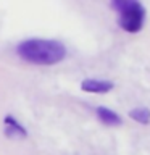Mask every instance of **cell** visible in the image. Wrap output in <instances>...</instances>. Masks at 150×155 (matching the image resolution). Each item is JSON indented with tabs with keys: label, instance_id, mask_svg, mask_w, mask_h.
I'll use <instances>...</instances> for the list:
<instances>
[{
	"label": "cell",
	"instance_id": "6",
	"mask_svg": "<svg viewBox=\"0 0 150 155\" xmlns=\"http://www.w3.org/2000/svg\"><path fill=\"white\" fill-rule=\"evenodd\" d=\"M129 116L134 121H137V123L147 124L148 121H150V110L148 108H144V107H139V108H134L132 111H131Z\"/></svg>",
	"mask_w": 150,
	"mask_h": 155
},
{
	"label": "cell",
	"instance_id": "2",
	"mask_svg": "<svg viewBox=\"0 0 150 155\" xmlns=\"http://www.w3.org/2000/svg\"><path fill=\"white\" fill-rule=\"evenodd\" d=\"M118 13H119L118 23L126 32H139L142 29L145 19V10L139 0L131 2L124 8H121Z\"/></svg>",
	"mask_w": 150,
	"mask_h": 155
},
{
	"label": "cell",
	"instance_id": "5",
	"mask_svg": "<svg viewBox=\"0 0 150 155\" xmlns=\"http://www.w3.org/2000/svg\"><path fill=\"white\" fill-rule=\"evenodd\" d=\"M5 124H7V129H5L7 136H15V137H26L28 136L26 129H24L18 121H15L11 116H7V118H5Z\"/></svg>",
	"mask_w": 150,
	"mask_h": 155
},
{
	"label": "cell",
	"instance_id": "4",
	"mask_svg": "<svg viewBox=\"0 0 150 155\" xmlns=\"http://www.w3.org/2000/svg\"><path fill=\"white\" fill-rule=\"evenodd\" d=\"M97 115H99V118H100L102 123H105L108 126H118V124H121L119 115H116L113 110L106 108V107H99V108H97Z\"/></svg>",
	"mask_w": 150,
	"mask_h": 155
},
{
	"label": "cell",
	"instance_id": "3",
	"mask_svg": "<svg viewBox=\"0 0 150 155\" xmlns=\"http://www.w3.org/2000/svg\"><path fill=\"white\" fill-rule=\"evenodd\" d=\"M81 89L92 94H105L113 89V82L105 79H84L81 84Z\"/></svg>",
	"mask_w": 150,
	"mask_h": 155
},
{
	"label": "cell",
	"instance_id": "1",
	"mask_svg": "<svg viewBox=\"0 0 150 155\" xmlns=\"http://www.w3.org/2000/svg\"><path fill=\"white\" fill-rule=\"evenodd\" d=\"M16 53L32 65H55L66 57V48L58 41L28 39L16 47Z\"/></svg>",
	"mask_w": 150,
	"mask_h": 155
}]
</instances>
